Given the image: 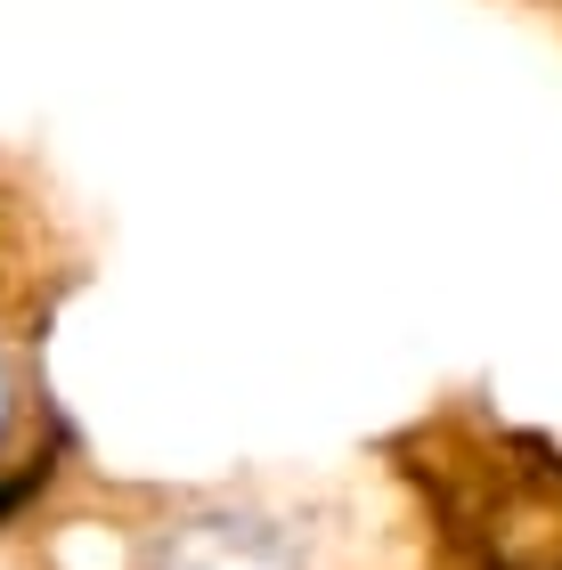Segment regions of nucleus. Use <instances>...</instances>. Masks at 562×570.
<instances>
[{
	"label": "nucleus",
	"instance_id": "1",
	"mask_svg": "<svg viewBox=\"0 0 562 570\" xmlns=\"http://www.w3.org/2000/svg\"><path fill=\"white\" fill-rule=\"evenodd\" d=\"M432 513L481 570H562V456L530 432H441Z\"/></svg>",
	"mask_w": 562,
	"mask_h": 570
},
{
	"label": "nucleus",
	"instance_id": "3",
	"mask_svg": "<svg viewBox=\"0 0 562 570\" xmlns=\"http://www.w3.org/2000/svg\"><path fill=\"white\" fill-rule=\"evenodd\" d=\"M17 416H24V367H17V343L0 334V449H9Z\"/></svg>",
	"mask_w": 562,
	"mask_h": 570
},
{
	"label": "nucleus",
	"instance_id": "2",
	"mask_svg": "<svg viewBox=\"0 0 562 570\" xmlns=\"http://www.w3.org/2000/svg\"><path fill=\"white\" fill-rule=\"evenodd\" d=\"M122 570H335V530L286 498H180L122 538Z\"/></svg>",
	"mask_w": 562,
	"mask_h": 570
}]
</instances>
